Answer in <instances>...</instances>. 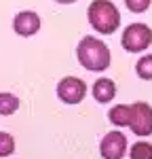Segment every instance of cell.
<instances>
[{
  "mask_svg": "<svg viewBox=\"0 0 152 159\" xmlns=\"http://www.w3.org/2000/svg\"><path fill=\"white\" fill-rule=\"evenodd\" d=\"M78 61L82 68L93 70V72H103L110 66V51L106 47V43L95 36H85L78 43L76 49Z\"/></svg>",
  "mask_w": 152,
  "mask_h": 159,
  "instance_id": "1",
  "label": "cell"
},
{
  "mask_svg": "<svg viewBox=\"0 0 152 159\" xmlns=\"http://www.w3.org/2000/svg\"><path fill=\"white\" fill-rule=\"evenodd\" d=\"M87 15H89L91 25L99 34H112V32L118 30L120 15H118V9L114 7L110 0H93Z\"/></svg>",
  "mask_w": 152,
  "mask_h": 159,
  "instance_id": "2",
  "label": "cell"
},
{
  "mask_svg": "<svg viewBox=\"0 0 152 159\" xmlns=\"http://www.w3.org/2000/svg\"><path fill=\"white\" fill-rule=\"evenodd\" d=\"M152 43V30L146 24H131L125 28V34L120 38L123 49L129 53H139L148 49Z\"/></svg>",
  "mask_w": 152,
  "mask_h": 159,
  "instance_id": "3",
  "label": "cell"
},
{
  "mask_svg": "<svg viewBox=\"0 0 152 159\" xmlns=\"http://www.w3.org/2000/svg\"><path fill=\"white\" fill-rule=\"evenodd\" d=\"M129 127L133 129V134H137V136H150L152 134V108H150V104H146V102L131 104Z\"/></svg>",
  "mask_w": 152,
  "mask_h": 159,
  "instance_id": "4",
  "label": "cell"
},
{
  "mask_svg": "<svg viewBox=\"0 0 152 159\" xmlns=\"http://www.w3.org/2000/svg\"><path fill=\"white\" fill-rule=\"evenodd\" d=\"M57 96L65 104H78L87 96V85L76 76H65L57 85Z\"/></svg>",
  "mask_w": 152,
  "mask_h": 159,
  "instance_id": "5",
  "label": "cell"
},
{
  "mask_svg": "<svg viewBox=\"0 0 152 159\" xmlns=\"http://www.w3.org/2000/svg\"><path fill=\"white\" fill-rule=\"evenodd\" d=\"M127 151V138L120 132H110L101 138L99 153L103 159H123Z\"/></svg>",
  "mask_w": 152,
  "mask_h": 159,
  "instance_id": "6",
  "label": "cell"
},
{
  "mask_svg": "<svg viewBox=\"0 0 152 159\" xmlns=\"http://www.w3.org/2000/svg\"><path fill=\"white\" fill-rule=\"evenodd\" d=\"M13 30L19 36H34L40 30V17L34 11H21L13 19Z\"/></svg>",
  "mask_w": 152,
  "mask_h": 159,
  "instance_id": "7",
  "label": "cell"
},
{
  "mask_svg": "<svg viewBox=\"0 0 152 159\" xmlns=\"http://www.w3.org/2000/svg\"><path fill=\"white\" fill-rule=\"evenodd\" d=\"M114 96H116V85H114V81H110V79H99V81H95V85H93V98L97 100L99 104L112 102Z\"/></svg>",
  "mask_w": 152,
  "mask_h": 159,
  "instance_id": "8",
  "label": "cell"
},
{
  "mask_svg": "<svg viewBox=\"0 0 152 159\" xmlns=\"http://www.w3.org/2000/svg\"><path fill=\"white\" fill-rule=\"evenodd\" d=\"M129 119H131V106H125V104H118L110 108V121L118 127L123 125H129Z\"/></svg>",
  "mask_w": 152,
  "mask_h": 159,
  "instance_id": "9",
  "label": "cell"
},
{
  "mask_svg": "<svg viewBox=\"0 0 152 159\" xmlns=\"http://www.w3.org/2000/svg\"><path fill=\"white\" fill-rule=\"evenodd\" d=\"M17 108H19L17 96H13V93H0V115L9 117V115H13Z\"/></svg>",
  "mask_w": 152,
  "mask_h": 159,
  "instance_id": "10",
  "label": "cell"
},
{
  "mask_svg": "<svg viewBox=\"0 0 152 159\" xmlns=\"http://www.w3.org/2000/svg\"><path fill=\"white\" fill-rule=\"evenodd\" d=\"M131 159H152V144L150 142H135L131 147Z\"/></svg>",
  "mask_w": 152,
  "mask_h": 159,
  "instance_id": "11",
  "label": "cell"
},
{
  "mask_svg": "<svg viewBox=\"0 0 152 159\" xmlns=\"http://www.w3.org/2000/svg\"><path fill=\"white\" fill-rule=\"evenodd\" d=\"M135 70H137L139 79L152 81V55H146V57H141V60L137 61V66H135Z\"/></svg>",
  "mask_w": 152,
  "mask_h": 159,
  "instance_id": "12",
  "label": "cell"
},
{
  "mask_svg": "<svg viewBox=\"0 0 152 159\" xmlns=\"http://www.w3.org/2000/svg\"><path fill=\"white\" fill-rule=\"evenodd\" d=\"M13 151H15L13 136L6 132H0V157H9V155H13Z\"/></svg>",
  "mask_w": 152,
  "mask_h": 159,
  "instance_id": "13",
  "label": "cell"
},
{
  "mask_svg": "<svg viewBox=\"0 0 152 159\" xmlns=\"http://www.w3.org/2000/svg\"><path fill=\"white\" fill-rule=\"evenodd\" d=\"M131 13H144L150 7V0H125Z\"/></svg>",
  "mask_w": 152,
  "mask_h": 159,
  "instance_id": "14",
  "label": "cell"
},
{
  "mask_svg": "<svg viewBox=\"0 0 152 159\" xmlns=\"http://www.w3.org/2000/svg\"><path fill=\"white\" fill-rule=\"evenodd\" d=\"M55 2H61V4H72V2H76V0H55Z\"/></svg>",
  "mask_w": 152,
  "mask_h": 159,
  "instance_id": "15",
  "label": "cell"
}]
</instances>
